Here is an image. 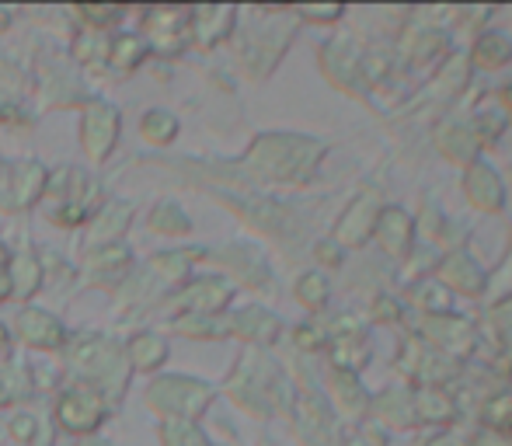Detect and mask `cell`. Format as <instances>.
I'll return each instance as SVG.
<instances>
[{"label":"cell","mask_w":512,"mask_h":446,"mask_svg":"<svg viewBox=\"0 0 512 446\" xmlns=\"http://www.w3.org/2000/svg\"><path fill=\"white\" fill-rule=\"evenodd\" d=\"M102 398H98L95 391H84V387H77V391H67L60 398V426H67L70 433H88V429H95L98 422H102Z\"/></svg>","instance_id":"1"},{"label":"cell","mask_w":512,"mask_h":446,"mask_svg":"<svg viewBox=\"0 0 512 446\" xmlns=\"http://www.w3.org/2000/svg\"><path fill=\"white\" fill-rule=\"evenodd\" d=\"M115 136H119V115H115L108 105H91L88 115H84V147L95 161L112 150Z\"/></svg>","instance_id":"2"},{"label":"cell","mask_w":512,"mask_h":446,"mask_svg":"<svg viewBox=\"0 0 512 446\" xmlns=\"http://www.w3.org/2000/svg\"><path fill=\"white\" fill-rule=\"evenodd\" d=\"M21 335H25L32 345H46V349H53V345L63 342L60 321L46 311H25L21 314Z\"/></svg>","instance_id":"3"},{"label":"cell","mask_w":512,"mask_h":446,"mask_svg":"<svg viewBox=\"0 0 512 446\" xmlns=\"http://www.w3.org/2000/svg\"><path fill=\"white\" fill-rule=\"evenodd\" d=\"M42 182H46V175H42L39 164H21V168L11 171V189H7V206H28L35 196L42 192Z\"/></svg>","instance_id":"4"},{"label":"cell","mask_w":512,"mask_h":446,"mask_svg":"<svg viewBox=\"0 0 512 446\" xmlns=\"http://www.w3.org/2000/svg\"><path fill=\"white\" fill-rule=\"evenodd\" d=\"M129 356H133L136 366L150 370V366L164 363L168 345H164V338H157V335H140V338H133V345H129Z\"/></svg>","instance_id":"5"},{"label":"cell","mask_w":512,"mask_h":446,"mask_svg":"<svg viewBox=\"0 0 512 446\" xmlns=\"http://www.w3.org/2000/svg\"><path fill=\"white\" fill-rule=\"evenodd\" d=\"M7 279H14V283H11V293H18V297L32 293L35 286H39V265H35V258H32V255L14 258V269L7 272Z\"/></svg>","instance_id":"6"},{"label":"cell","mask_w":512,"mask_h":446,"mask_svg":"<svg viewBox=\"0 0 512 446\" xmlns=\"http://www.w3.org/2000/svg\"><path fill=\"white\" fill-rule=\"evenodd\" d=\"M126 220H129V206H108V210L98 217L95 223L98 227H91V241H105V237H112V234H119L122 227H126Z\"/></svg>","instance_id":"7"},{"label":"cell","mask_w":512,"mask_h":446,"mask_svg":"<svg viewBox=\"0 0 512 446\" xmlns=\"http://www.w3.org/2000/svg\"><path fill=\"white\" fill-rule=\"evenodd\" d=\"M164 443L168 446H203V436H199V429L192 426V422L171 419L168 426H164Z\"/></svg>","instance_id":"8"},{"label":"cell","mask_w":512,"mask_h":446,"mask_svg":"<svg viewBox=\"0 0 512 446\" xmlns=\"http://www.w3.org/2000/svg\"><path fill=\"white\" fill-rule=\"evenodd\" d=\"M143 56V42L136 35H119L112 42V63L115 67H133L136 60Z\"/></svg>","instance_id":"9"},{"label":"cell","mask_w":512,"mask_h":446,"mask_svg":"<svg viewBox=\"0 0 512 446\" xmlns=\"http://www.w3.org/2000/svg\"><path fill=\"white\" fill-rule=\"evenodd\" d=\"M143 133H147V140L154 143H164L175 136V119H171L168 112H150L147 119H143Z\"/></svg>","instance_id":"10"},{"label":"cell","mask_w":512,"mask_h":446,"mask_svg":"<svg viewBox=\"0 0 512 446\" xmlns=\"http://www.w3.org/2000/svg\"><path fill=\"white\" fill-rule=\"evenodd\" d=\"M84 18L88 21H98V25H108V21L119 18V7H84Z\"/></svg>","instance_id":"11"},{"label":"cell","mask_w":512,"mask_h":446,"mask_svg":"<svg viewBox=\"0 0 512 446\" xmlns=\"http://www.w3.org/2000/svg\"><path fill=\"white\" fill-rule=\"evenodd\" d=\"M11 429H14V436H21V440H25V436H32V429H35V426H32L28 419H21V422H14Z\"/></svg>","instance_id":"12"},{"label":"cell","mask_w":512,"mask_h":446,"mask_svg":"<svg viewBox=\"0 0 512 446\" xmlns=\"http://www.w3.org/2000/svg\"><path fill=\"white\" fill-rule=\"evenodd\" d=\"M4 265H7V255H4V248H0V272H4Z\"/></svg>","instance_id":"13"},{"label":"cell","mask_w":512,"mask_h":446,"mask_svg":"<svg viewBox=\"0 0 512 446\" xmlns=\"http://www.w3.org/2000/svg\"><path fill=\"white\" fill-rule=\"evenodd\" d=\"M0 345H4V328H0Z\"/></svg>","instance_id":"14"},{"label":"cell","mask_w":512,"mask_h":446,"mask_svg":"<svg viewBox=\"0 0 512 446\" xmlns=\"http://www.w3.org/2000/svg\"><path fill=\"white\" fill-rule=\"evenodd\" d=\"M91 446H108V443H91Z\"/></svg>","instance_id":"15"}]
</instances>
